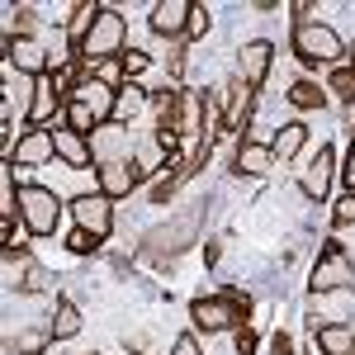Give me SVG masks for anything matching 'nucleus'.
<instances>
[{
  "label": "nucleus",
  "instance_id": "nucleus-11",
  "mask_svg": "<svg viewBox=\"0 0 355 355\" xmlns=\"http://www.w3.org/2000/svg\"><path fill=\"white\" fill-rule=\"evenodd\" d=\"M331 180H336V152L331 147H318V157L308 166H299V194L313 199V204H322L331 194Z\"/></svg>",
  "mask_w": 355,
  "mask_h": 355
},
{
  "label": "nucleus",
  "instance_id": "nucleus-1",
  "mask_svg": "<svg viewBox=\"0 0 355 355\" xmlns=\"http://www.w3.org/2000/svg\"><path fill=\"white\" fill-rule=\"evenodd\" d=\"M251 318V294L246 289H218L209 299H194L190 303V322L194 331L214 336V331H237Z\"/></svg>",
  "mask_w": 355,
  "mask_h": 355
},
{
  "label": "nucleus",
  "instance_id": "nucleus-26",
  "mask_svg": "<svg viewBox=\"0 0 355 355\" xmlns=\"http://www.w3.org/2000/svg\"><path fill=\"white\" fill-rule=\"evenodd\" d=\"M48 331H53V341H71L76 331H81V308L71 299H57L53 308V322H48Z\"/></svg>",
  "mask_w": 355,
  "mask_h": 355
},
{
  "label": "nucleus",
  "instance_id": "nucleus-36",
  "mask_svg": "<svg viewBox=\"0 0 355 355\" xmlns=\"http://www.w3.org/2000/svg\"><path fill=\"white\" fill-rule=\"evenodd\" d=\"M171 355H204V351H199L194 331H180V336H175V346H171Z\"/></svg>",
  "mask_w": 355,
  "mask_h": 355
},
{
  "label": "nucleus",
  "instance_id": "nucleus-20",
  "mask_svg": "<svg viewBox=\"0 0 355 355\" xmlns=\"http://www.w3.org/2000/svg\"><path fill=\"white\" fill-rule=\"evenodd\" d=\"M251 85L242 76H232V81L223 85V133H232L237 123H246V114H251Z\"/></svg>",
  "mask_w": 355,
  "mask_h": 355
},
{
  "label": "nucleus",
  "instance_id": "nucleus-25",
  "mask_svg": "<svg viewBox=\"0 0 355 355\" xmlns=\"http://www.w3.org/2000/svg\"><path fill=\"white\" fill-rule=\"evenodd\" d=\"M194 171H199V162H194V157H180V162H175V166L162 175V180L152 185V204H171V199H175V190L190 180Z\"/></svg>",
  "mask_w": 355,
  "mask_h": 355
},
{
  "label": "nucleus",
  "instance_id": "nucleus-22",
  "mask_svg": "<svg viewBox=\"0 0 355 355\" xmlns=\"http://www.w3.org/2000/svg\"><path fill=\"white\" fill-rule=\"evenodd\" d=\"M5 279H10V289H24V294H38L48 275L38 270V266L28 261L24 251H5Z\"/></svg>",
  "mask_w": 355,
  "mask_h": 355
},
{
  "label": "nucleus",
  "instance_id": "nucleus-15",
  "mask_svg": "<svg viewBox=\"0 0 355 355\" xmlns=\"http://www.w3.org/2000/svg\"><path fill=\"white\" fill-rule=\"evenodd\" d=\"M53 157H57L53 128H24L19 142H15V152H10V162H15V166H48Z\"/></svg>",
  "mask_w": 355,
  "mask_h": 355
},
{
  "label": "nucleus",
  "instance_id": "nucleus-10",
  "mask_svg": "<svg viewBox=\"0 0 355 355\" xmlns=\"http://www.w3.org/2000/svg\"><path fill=\"white\" fill-rule=\"evenodd\" d=\"M190 15H194V0H157L152 15H147V24H152V33L162 43H180L190 33Z\"/></svg>",
  "mask_w": 355,
  "mask_h": 355
},
{
  "label": "nucleus",
  "instance_id": "nucleus-34",
  "mask_svg": "<svg viewBox=\"0 0 355 355\" xmlns=\"http://www.w3.org/2000/svg\"><path fill=\"white\" fill-rule=\"evenodd\" d=\"M331 218H336V227H351V223H355V190H346L341 199H336Z\"/></svg>",
  "mask_w": 355,
  "mask_h": 355
},
{
  "label": "nucleus",
  "instance_id": "nucleus-17",
  "mask_svg": "<svg viewBox=\"0 0 355 355\" xmlns=\"http://www.w3.org/2000/svg\"><path fill=\"white\" fill-rule=\"evenodd\" d=\"M133 142H137V137H128L123 123H105L100 133L90 137V147H95V166H100V162H133Z\"/></svg>",
  "mask_w": 355,
  "mask_h": 355
},
{
  "label": "nucleus",
  "instance_id": "nucleus-2",
  "mask_svg": "<svg viewBox=\"0 0 355 355\" xmlns=\"http://www.w3.org/2000/svg\"><path fill=\"white\" fill-rule=\"evenodd\" d=\"M123 43H128V24H123V15H119V5H105L100 24L90 28V38H85L81 53H76L81 71L90 76L95 67H105V62H114V57H123V53H128Z\"/></svg>",
  "mask_w": 355,
  "mask_h": 355
},
{
  "label": "nucleus",
  "instance_id": "nucleus-41",
  "mask_svg": "<svg viewBox=\"0 0 355 355\" xmlns=\"http://www.w3.org/2000/svg\"><path fill=\"white\" fill-rule=\"evenodd\" d=\"M204 261H209V266H218V261H223V242H209V251H204Z\"/></svg>",
  "mask_w": 355,
  "mask_h": 355
},
{
  "label": "nucleus",
  "instance_id": "nucleus-37",
  "mask_svg": "<svg viewBox=\"0 0 355 355\" xmlns=\"http://www.w3.org/2000/svg\"><path fill=\"white\" fill-rule=\"evenodd\" d=\"M289 10H294V28H299V24H313V15H318V5H308V0H294Z\"/></svg>",
  "mask_w": 355,
  "mask_h": 355
},
{
  "label": "nucleus",
  "instance_id": "nucleus-40",
  "mask_svg": "<svg viewBox=\"0 0 355 355\" xmlns=\"http://www.w3.org/2000/svg\"><path fill=\"white\" fill-rule=\"evenodd\" d=\"M341 180L355 190V137H351V157H346V166H341Z\"/></svg>",
  "mask_w": 355,
  "mask_h": 355
},
{
  "label": "nucleus",
  "instance_id": "nucleus-38",
  "mask_svg": "<svg viewBox=\"0 0 355 355\" xmlns=\"http://www.w3.org/2000/svg\"><path fill=\"white\" fill-rule=\"evenodd\" d=\"M237 355H256V331L246 327V322L237 327Z\"/></svg>",
  "mask_w": 355,
  "mask_h": 355
},
{
  "label": "nucleus",
  "instance_id": "nucleus-24",
  "mask_svg": "<svg viewBox=\"0 0 355 355\" xmlns=\"http://www.w3.org/2000/svg\"><path fill=\"white\" fill-rule=\"evenodd\" d=\"M152 110H157V133L180 137V90H175V85L152 90Z\"/></svg>",
  "mask_w": 355,
  "mask_h": 355
},
{
  "label": "nucleus",
  "instance_id": "nucleus-13",
  "mask_svg": "<svg viewBox=\"0 0 355 355\" xmlns=\"http://www.w3.org/2000/svg\"><path fill=\"white\" fill-rule=\"evenodd\" d=\"M270 67H275V48L266 43V38H251L242 53H237V76H242L251 90H261V85H266Z\"/></svg>",
  "mask_w": 355,
  "mask_h": 355
},
{
  "label": "nucleus",
  "instance_id": "nucleus-27",
  "mask_svg": "<svg viewBox=\"0 0 355 355\" xmlns=\"http://www.w3.org/2000/svg\"><path fill=\"white\" fill-rule=\"evenodd\" d=\"M327 85H318V81H308V76H299V81L289 85V105L294 110H327Z\"/></svg>",
  "mask_w": 355,
  "mask_h": 355
},
{
  "label": "nucleus",
  "instance_id": "nucleus-21",
  "mask_svg": "<svg viewBox=\"0 0 355 355\" xmlns=\"http://www.w3.org/2000/svg\"><path fill=\"white\" fill-rule=\"evenodd\" d=\"M232 171H237V175H266V171H275L270 142H251V137H242L237 152H232Z\"/></svg>",
  "mask_w": 355,
  "mask_h": 355
},
{
  "label": "nucleus",
  "instance_id": "nucleus-8",
  "mask_svg": "<svg viewBox=\"0 0 355 355\" xmlns=\"http://www.w3.org/2000/svg\"><path fill=\"white\" fill-rule=\"evenodd\" d=\"M71 218H76V227L81 232H90V237H110L114 232V199H105L100 190H90V194H76L71 199Z\"/></svg>",
  "mask_w": 355,
  "mask_h": 355
},
{
  "label": "nucleus",
  "instance_id": "nucleus-35",
  "mask_svg": "<svg viewBox=\"0 0 355 355\" xmlns=\"http://www.w3.org/2000/svg\"><path fill=\"white\" fill-rule=\"evenodd\" d=\"M43 346H53V331H33V336H24L19 346H10L15 355H38Z\"/></svg>",
  "mask_w": 355,
  "mask_h": 355
},
{
  "label": "nucleus",
  "instance_id": "nucleus-16",
  "mask_svg": "<svg viewBox=\"0 0 355 355\" xmlns=\"http://www.w3.org/2000/svg\"><path fill=\"white\" fill-rule=\"evenodd\" d=\"M53 147H57V162L67 166V171H85V166H95V147H90V137L71 133L67 123L53 128Z\"/></svg>",
  "mask_w": 355,
  "mask_h": 355
},
{
  "label": "nucleus",
  "instance_id": "nucleus-6",
  "mask_svg": "<svg viewBox=\"0 0 355 355\" xmlns=\"http://www.w3.org/2000/svg\"><path fill=\"white\" fill-rule=\"evenodd\" d=\"M180 162V137H166V133H152L137 137L133 142V171L137 180H152V175H162V171H171V166Z\"/></svg>",
  "mask_w": 355,
  "mask_h": 355
},
{
  "label": "nucleus",
  "instance_id": "nucleus-19",
  "mask_svg": "<svg viewBox=\"0 0 355 355\" xmlns=\"http://www.w3.org/2000/svg\"><path fill=\"white\" fill-rule=\"evenodd\" d=\"M105 5L100 0H76L71 5V19H67V53H81V43L90 38V28L100 24Z\"/></svg>",
  "mask_w": 355,
  "mask_h": 355
},
{
  "label": "nucleus",
  "instance_id": "nucleus-9",
  "mask_svg": "<svg viewBox=\"0 0 355 355\" xmlns=\"http://www.w3.org/2000/svg\"><path fill=\"white\" fill-rule=\"evenodd\" d=\"M194 232H199V214H185L180 223H171V227H157L147 246H142V256L147 261H171V256H180L185 246L194 242Z\"/></svg>",
  "mask_w": 355,
  "mask_h": 355
},
{
  "label": "nucleus",
  "instance_id": "nucleus-32",
  "mask_svg": "<svg viewBox=\"0 0 355 355\" xmlns=\"http://www.w3.org/2000/svg\"><path fill=\"white\" fill-rule=\"evenodd\" d=\"M209 28H214V10H209V5H194V15H190V33H185V38H204Z\"/></svg>",
  "mask_w": 355,
  "mask_h": 355
},
{
  "label": "nucleus",
  "instance_id": "nucleus-3",
  "mask_svg": "<svg viewBox=\"0 0 355 355\" xmlns=\"http://www.w3.org/2000/svg\"><path fill=\"white\" fill-rule=\"evenodd\" d=\"M289 53L299 57L303 67H341L346 62V43L331 24H299L289 33Z\"/></svg>",
  "mask_w": 355,
  "mask_h": 355
},
{
  "label": "nucleus",
  "instance_id": "nucleus-12",
  "mask_svg": "<svg viewBox=\"0 0 355 355\" xmlns=\"http://www.w3.org/2000/svg\"><path fill=\"white\" fill-rule=\"evenodd\" d=\"M71 100H81L85 110L95 114V123L105 128V123H114V114H119V85L100 81V76H81V85L71 90Z\"/></svg>",
  "mask_w": 355,
  "mask_h": 355
},
{
  "label": "nucleus",
  "instance_id": "nucleus-14",
  "mask_svg": "<svg viewBox=\"0 0 355 355\" xmlns=\"http://www.w3.org/2000/svg\"><path fill=\"white\" fill-rule=\"evenodd\" d=\"M142 180H137L133 162H100L95 166V190L105 194V199H128Z\"/></svg>",
  "mask_w": 355,
  "mask_h": 355
},
{
  "label": "nucleus",
  "instance_id": "nucleus-29",
  "mask_svg": "<svg viewBox=\"0 0 355 355\" xmlns=\"http://www.w3.org/2000/svg\"><path fill=\"white\" fill-rule=\"evenodd\" d=\"M19 214V185H15V162H0V218Z\"/></svg>",
  "mask_w": 355,
  "mask_h": 355
},
{
  "label": "nucleus",
  "instance_id": "nucleus-33",
  "mask_svg": "<svg viewBox=\"0 0 355 355\" xmlns=\"http://www.w3.org/2000/svg\"><path fill=\"white\" fill-rule=\"evenodd\" d=\"M67 251H71V256H90V251H100V237H90V232L76 227V232L67 237Z\"/></svg>",
  "mask_w": 355,
  "mask_h": 355
},
{
  "label": "nucleus",
  "instance_id": "nucleus-23",
  "mask_svg": "<svg viewBox=\"0 0 355 355\" xmlns=\"http://www.w3.org/2000/svg\"><path fill=\"white\" fill-rule=\"evenodd\" d=\"M313 351L318 355H355V331L346 322H322V327H313Z\"/></svg>",
  "mask_w": 355,
  "mask_h": 355
},
{
  "label": "nucleus",
  "instance_id": "nucleus-5",
  "mask_svg": "<svg viewBox=\"0 0 355 355\" xmlns=\"http://www.w3.org/2000/svg\"><path fill=\"white\" fill-rule=\"evenodd\" d=\"M351 284H355V261L346 256L341 242H327L318 251V261H313L308 289H313V294H341V289H351Z\"/></svg>",
  "mask_w": 355,
  "mask_h": 355
},
{
  "label": "nucleus",
  "instance_id": "nucleus-31",
  "mask_svg": "<svg viewBox=\"0 0 355 355\" xmlns=\"http://www.w3.org/2000/svg\"><path fill=\"white\" fill-rule=\"evenodd\" d=\"M119 67H123V81H137V76L152 67V53H142V48H128V53L119 57Z\"/></svg>",
  "mask_w": 355,
  "mask_h": 355
},
{
  "label": "nucleus",
  "instance_id": "nucleus-18",
  "mask_svg": "<svg viewBox=\"0 0 355 355\" xmlns=\"http://www.w3.org/2000/svg\"><path fill=\"white\" fill-rule=\"evenodd\" d=\"M303 147H308V123H303V119H289V123H279V133L270 137L275 166H294Z\"/></svg>",
  "mask_w": 355,
  "mask_h": 355
},
{
  "label": "nucleus",
  "instance_id": "nucleus-4",
  "mask_svg": "<svg viewBox=\"0 0 355 355\" xmlns=\"http://www.w3.org/2000/svg\"><path fill=\"white\" fill-rule=\"evenodd\" d=\"M19 223H24L28 237H53L62 227V199L48 185H19Z\"/></svg>",
  "mask_w": 355,
  "mask_h": 355
},
{
  "label": "nucleus",
  "instance_id": "nucleus-39",
  "mask_svg": "<svg viewBox=\"0 0 355 355\" xmlns=\"http://www.w3.org/2000/svg\"><path fill=\"white\" fill-rule=\"evenodd\" d=\"M270 355H294V341H289V331H275V336H270Z\"/></svg>",
  "mask_w": 355,
  "mask_h": 355
},
{
  "label": "nucleus",
  "instance_id": "nucleus-42",
  "mask_svg": "<svg viewBox=\"0 0 355 355\" xmlns=\"http://www.w3.org/2000/svg\"><path fill=\"white\" fill-rule=\"evenodd\" d=\"M346 67H351V71H355V43H351V48H346Z\"/></svg>",
  "mask_w": 355,
  "mask_h": 355
},
{
  "label": "nucleus",
  "instance_id": "nucleus-7",
  "mask_svg": "<svg viewBox=\"0 0 355 355\" xmlns=\"http://www.w3.org/2000/svg\"><path fill=\"white\" fill-rule=\"evenodd\" d=\"M5 62L15 67V76H43L48 67H53V53L38 43V38H28V33H5Z\"/></svg>",
  "mask_w": 355,
  "mask_h": 355
},
{
  "label": "nucleus",
  "instance_id": "nucleus-28",
  "mask_svg": "<svg viewBox=\"0 0 355 355\" xmlns=\"http://www.w3.org/2000/svg\"><path fill=\"white\" fill-rule=\"evenodd\" d=\"M152 105V90H142L137 81H123L119 85V114H114V123H128L133 114H142Z\"/></svg>",
  "mask_w": 355,
  "mask_h": 355
},
{
  "label": "nucleus",
  "instance_id": "nucleus-30",
  "mask_svg": "<svg viewBox=\"0 0 355 355\" xmlns=\"http://www.w3.org/2000/svg\"><path fill=\"white\" fill-rule=\"evenodd\" d=\"M327 90H331V100H341L346 110H355V71L346 67V62L327 76Z\"/></svg>",
  "mask_w": 355,
  "mask_h": 355
}]
</instances>
